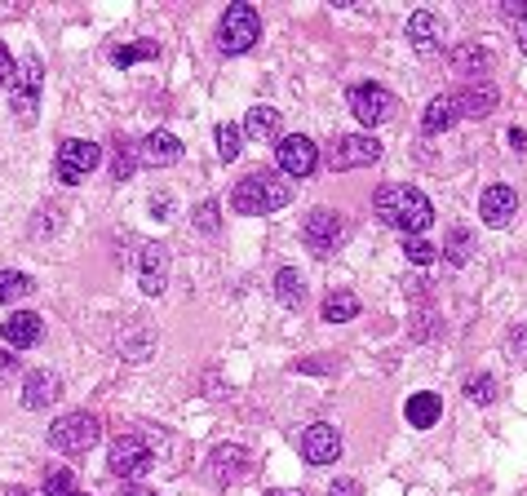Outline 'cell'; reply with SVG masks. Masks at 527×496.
Returning a JSON list of instances; mask_svg holds the SVG:
<instances>
[{
	"instance_id": "6da1fadb",
	"label": "cell",
	"mask_w": 527,
	"mask_h": 496,
	"mask_svg": "<svg viewBox=\"0 0 527 496\" xmlns=\"http://www.w3.org/2000/svg\"><path fill=\"white\" fill-rule=\"evenodd\" d=\"M372 213H377L386 226L403 231V235H421L434 222V204L426 200V191H417V186H408V182L377 186V195H372Z\"/></svg>"
},
{
	"instance_id": "7a4b0ae2",
	"label": "cell",
	"mask_w": 527,
	"mask_h": 496,
	"mask_svg": "<svg viewBox=\"0 0 527 496\" xmlns=\"http://www.w3.org/2000/svg\"><path fill=\"white\" fill-rule=\"evenodd\" d=\"M293 204V186L275 173H248V178L231 191V209L244 217H262V213H279Z\"/></svg>"
},
{
	"instance_id": "3957f363",
	"label": "cell",
	"mask_w": 527,
	"mask_h": 496,
	"mask_svg": "<svg viewBox=\"0 0 527 496\" xmlns=\"http://www.w3.org/2000/svg\"><path fill=\"white\" fill-rule=\"evenodd\" d=\"M102 439V421L89 417V412H67L49 426V448L62 452V457H85L93 443Z\"/></svg>"
},
{
	"instance_id": "277c9868",
	"label": "cell",
	"mask_w": 527,
	"mask_h": 496,
	"mask_svg": "<svg viewBox=\"0 0 527 496\" xmlns=\"http://www.w3.org/2000/svg\"><path fill=\"white\" fill-rule=\"evenodd\" d=\"M151 465H155L151 443L142 439V434H133V430H129V434H120V439L111 443V452H107V470L116 474V479H124V483L147 479Z\"/></svg>"
},
{
	"instance_id": "5b68a950",
	"label": "cell",
	"mask_w": 527,
	"mask_h": 496,
	"mask_svg": "<svg viewBox=\"0 0 527 496\" xmlns=\"http://www.w3.org/2000/svg\"><path fill=\"white\" fill-rule=\"evenodd\" d=\"M262 36V18H257L253 5H231L217 23V49L222 54H248Z\"/></svg>"
},
{
	"instance_id": "8992f818",
	"label": "cell",
	"mask_w": 527,
	"mask_h": 496,
	"mask_svg": "<svg viewBox=\"0 0 527 496\" xmlns=\"http://www.w3.org/2000/svg\"><path fill=\"white\" fill-rule=\"evenodd\" d=\"M302 240H306L310 253L328 257V253H337V248L350 240V222L337 209H310L306 222H302Z\"/></svg>"
},
{
	"instance_id": "52a82bcc",
	"label": "cell",
	"mask_w": 527,
	"mask_h": 496,
	"mask_svg": "<svg viewBox=\"0 0 527 496\" xmlns=\"http://www.w3.org/2000/svg\"><path fill=\"white\" fill-rule=\"evenodd\" d=\"M346 107L355 111V120L359 124H368V129H377V124H386V120H395V111H399V98L390 93L386 85H350L346 93Z\"/></svg>"
},
{
	"instance_id": "ba28073f",
	"label": "cell",
	"mask_w": 527,
	"mask_h": 496,
	"mask_svg": "<svg viewBox=\"0 0 527 496\" xmlns=\"http://www.w3.org/2000/svg\"><path fill=\"white\" fill-rule=\"evenodd\" d=\"M40 89H45V67H40L36 54H23V67L14 71V107L18 124H36V107H40Z\"/></svg>"
},
{
	"instance_id": "9c48e42d",
	"label": "cell",
	"mask_w": 527,
	"mask_h": 496,
	"mask_svg": "<svg viewBox=\"0 0 527 496\" xmlns=\"http://www.w3.org/2000/svg\"><path fill=\"white\" fill-rule=\"evenodd\" d=\"M381 160V142L372 133H341V138L328 147L324 164L333 173H346V169H364V164H377Z\"/></svg>"
},
{
	"instance_id": "30bf717a",
	"label": "cell",
	"mask_w": 527,
	"mask_h": 496,
	"mask_svg": "<svg viewBox=\"0 0 527 496\" xmlns=\"http://www.w3.org/2000/svg\"><path fill=\"white\" fill-rule=\"evenodd\" d=\"M102 164V147L98 142H85V138H67L58 147V160H54V173H58V182H67V186H76V182H85L93 169Z\"/></svg>"
},
{
	"instance_id": "8fae6325",
	"label": "cell",
	"mask_w": 527,
	"mask_h": 496,
	"mask_svg": "<svg viewBox=\"0 0 527 496\" xmlns=\"http://www.w3.org/2000/svg\"><path fill=\"white\" fill-rule=\"evenodd\" d=\"M275 155H279V169L288 178H310L319 169V142H310L306 133H293V138H279L275 142Z\"/></svg>"
},
{
	"instance_id": "7c38bea8",
	"label": "cell",
	"mask_w": 527,
	"mask_h": 496,
	"mask_svg": "<svg viewBox=\"0 0 527 496\" xmlns=\"http://www.w3.org/2000/svg\"><path fill=\"white\" fill-rule=\"evenodd\" d=\"M244 470H248V448H240V443H222L204 461V474H209V483H217V488H231L235 479H244Z\"/></svg>"
},
{
	"instance_id": "4fadbf2b",
	"label": "cell",
	"mask_w": 527,
	"mask_h": 496,
	"mask_svg": "<svg viewBox=\"0 0 527 496\" xmlns=\"http://www.w3.org/2000/svg\"><path fill=\"white\" fill-rule=\"evenodd\" d=\"M302 457L310 465H333L341 461V434L337 426H328V421H315V426L302 430Z\"/></svg>"
},
{
	"instance_id": "5bb4252c",
	"label": "cell",
	"mask_w": 527,
	"mask_h": 496,
	"mask_svg": "<svg viewBox=\"0 0 527 496\" xmlns=\"http://www.w3.org/2000/svg\"><path fill=\"white\" fill-rule=\"evenodd\" d=\"M514 213H519V195H514V186H505V182H496L488 186V191L479 195V217H483V226H510L514 222Z\"/></svg>"
},
{
	"instance_id": "9a60e30c",
	"label": "cell",
	"mask_w": 527,
	"mask_h": 496,
	"mask_svg": "<svg viewBox=\"0 0 527 496\" xmlns=\"http://www.w3.org/2000/svg\"><path fill=\"white\" fill-rule=\"evenodd\" d=\"M164 279H169V253L164 244H142L138 253V284L147 297H160L164 293Z\"/></svg>"
},
{
	"instance_id": "2e32d148",
	"label": "cell",
	"mask_w": 527,
	"mask_h": 496,
	"mask_svg": "<svg viewBox=\"0 0 527 496\" xmlns=\"http://www.w3.org/2000/svg\"><path fill=\"white\" fill-rule=\"evenodd\" d=\"M452 98H457V116L483 120V116H492L496 111V98H501V93H496L492 80H470V85L457 89Z\"/></svg>"
},
{
	"instance_id": "e0dca14e",
	"label": "cell",
	"mask_w": 527,
	"mask_h": 496,
	"mask_svg": "<svg viewBox=\"0 0 527 496\" xmlns=\"http://www.w3.org/2000/svg\"><path fill=\"white\" fill-rule=\"evenodd\" d=\"M0 337L18 350H31V346H40V337H45V319H40L36 310H14V315L0 324Z\"/></svg>"
},
{
	"instance_id": "ac0fdd59",
	"label": "cell",
	"mask_w": 527,
	"mask_h": 496,
	"mask_svg": "<svg viewBox=\"0 0 527 496\" xmlns=\"http://www.w3.org/2000/svg\"><path fill=\"white\" fill-rule=\"evenodd\" d=\"M138 151H142V164H151V169H173V164L182 160V142L173 138L169 129L147 133V138L138 142Z\"/></svg>"
},
{
	"instance_id": "d6986e66",
	"label": "cell",
	"mask_w": 527,
	"mask_h": 496,
	"mask_svg": "<svg viewBox=\"0 0 527 496\" xmlns=\"http://www.w3.org/2000/svg\"><path fill=\"white\" fill-rule=\"evenodd\" d=\"M58 395H62V381H58L49 368L27 372V381H23V408L45 412V408H54V399H58Z\"/></svg>"
},
{
	"instance_id": "ffe728a7",
	"label": "cell",
	"mask_w": 527,
	"mask_h": 496,
	"mask_svg": "<svg viewBox=\"0 0 527 496\" xmlns=\"http://www.w3.org/2000/svg\"><path fill=\"white\" fill-rule=\"evenodd\" d=\"M439 36H448V27H443L439 14H430V9H417V14L408 18V40L417 54H434L439 49Z\"/></svg>"
},
{
	"instance_id": "44dd1931",
	"label": "cell",
	"mask_w": 527,
	"mask_h": 496,
	"mask_svg": "<svg viewBox=\"0 0 527 496\" xmlns=\"http://www.w3.org/2000/svg\"><path fill=\"white\" fill-rule=\"evenodd\" d=\"M403 417H408L412 430H430L443 417V399L434 390H417V395H408V403H403Z\"/></svg>"
},
{
	"instance_id": "7402d4cb",
	"label": "cell",
	"mask_w": 527,
	"mask_h": 496,
	"mask_svg": "<svg viewBox=\"0 0 527 496\" xmlns=\"http://www.w3.org/2000/svg\"><path fill=\"white\" fill-rule=\"evenodd\" d=\"M244 133L253 142H279V133H284V116H279L275 107H248Z\"/></svg>"
},
{
	"instance_id": "603a6c76",
	"label": "cell",
	"mask_w": 527,
	"mask_h": 496,
	"mask_svg": "<svg viewBox=\"0 0 527 496\" xmlns=\"http://www.w3.org/2000/svg\"><path fill=\"white\" fill-rule=\"evenodd\" d=\"M452 67L465 71L470 80H488V71H492V54L483 45H474V40H465V45L452 49Z\"/></svg>"
},
{
	"instance_id": "cb8c5ba5",
	"label": "cell",
	"mask_w": 527,
	"mask_h": 496,
	"mask_svg": "<svg viewBox=\"0 0 527 496\" xmlns=\"http://www.w3.org/2000/svg\"><path fill=\"white\" fill-rule=\"evenodd\" d=\"M457 120H461L457 116V98H452V93H439V98H430L426 116H421V129L426 133H448Z\"/></svg>"
},
{
	"instance_id": "d4e9b609",
	"label": "cell",
	"mask_w": 527,
	"mask_h": 496,
	"mask_svg": "<svg viewBox=\"0 0 527 496\" xmlns=\"http://www.w3.org/2000/svg\"><path fill=\"white\" fill-rule=\"evenodd\" d=\"M324 324H346V319H355L359 315V297L350 293V288H333V293L324 297Z\"/></svg>"
},
{
	"instance_id": "484cf974",
	"label": "cell",
	"mask_w": 527,
	"mask_h": 496,
	"mask_svg": "<svg viewBox=\"0 0 527 496\" xmlns=\"http://www.w3.org/2000/svg\"><path fill=\"white\" fill-rule=\"evenodd\" d=\"M275 297L284 302L288 310H302V302H306V279L293 271V266H284V271L275 275Z\"/></svg>"
},
{
	"instance_id": "4316f807",
	"label": "cell",
	"mask_w": 527,
	"mask_h": 496,
	"mask_svg": "<svg viewBox=\"0 0 527 496\" xmlns=\"http://www.w3.org/2000/svg\"><path fill=\"white\" fill-rule=\"evenodd\" d=\"M36 293V279L23 275V271H0V302L5 306H14V302H23V297Z\"/></svg>"
},
{
	"instance_id": "83f0119b",
	"label": "cell",
	"mask_w": 527,
	"mask_h": 496,
	"mask_svg": "<svg viewBox=\"0 0 527 496\" xmlns=\"http://www.w3.org/2000/svg\"><path fill=\"white\" fill-rule=\"evenodd\" d=\"M470 248H474L470 226H452L448 240H443V257H448L452 266H465V262H470Z\"/></svg>"
},
{
	"instance_id": "f1b7e54d",
	"label": "cell",
	"mask_w": 527,
	"mask_h": 496,
	"mask_svg": "<svg viewBox=\"0 0 527 496\" xmlns=\"http://www.w3.org/2000/svg\"><path fill=\"white\" fill-rule=\"evenodd\" d=\"M142 58H160V45H155V40H133V45L111 49V62H116V67H133V62H142Z\"/></svg>"
},
{
	"instance_id": "f546056e",
	"label": "cell",
	"mask_w": 527,
	"mask_h": 496,
	"mask_svg": "<svg viewBox=\"0 0 527 496\" xmlns=\"http://www.w3.org/2000/svg\"><path fill=\"white\" fill-rule=\"evenodd\" d=\"M40 488H45V496H80L76 492V474H71L67 465H49Z\"/></svg>"
},
{
	"instance_id": "4dcf8cb0",
	"label": "cell",
	"mask_w": 527,
	"mask_h": 496,
	"mask_svg": "<svg viewBox=\"0 0 527 496\" xmlns=\"http://www.w3.org/2000/svg\"><path fill=\"white\" fill-rule=\"evenodd\" d=\"M403 257L417 266H434L439 262V244H430L426 235H403Z\"/></svg>"
},
{
	"instance_id": "1f68e13d",
	"label": "cell",
	"mask_w": 527,
	"mask_h": 496,
	"mask_svg": "<svg viewBox=\"0 0 527 496\" xmlns=\"http://www.w3.org/2000/svg\"><path fill=\"white\" fill-rule=\"evenodd\" d=\"M138 160H142V151L133 147L129 138H116V160H111V173H116V182L133 178V169H138Z\"/></svg>"
},
{
	"instance_id": "d6a6232c",
	"label": "cell",
	"mask_w": 527,
	"mask_h": 496,
	"mask_svg": "<svg viewBox=\"0 0 527 496\" xmlns=\"http://www.w3.org/2000/svg\"><path fill=\"white\" fill-rule=\"evenodd\" d=\"M240 147H244V129H240V124H217V155H222L226 164L240 155Z\"/></svg>"
},
{
	"instance_id": "836d02e7",
	"label": "cell",
	"mask_w": 527,
	"mask_h": 496,
	"mask_svg": "<svg viewBox=\"0 0 527 496\" xmlns=\"http://www.w3.org/2000/svg\"><path fill=\"white\" fill-rule=\"evenodd\" d=\"M465 395H470L474 403H492L496 399V381L488 377V372H483V377H470L465 381Z\"/></svg>"
},
{
	"instance_id": "e575fe53",
	"label": "cell",
	"mask_w": 527,
	"mask_h": 496,
	"mask_svg": "<svg viewBox=\"0 0 527 496\" xmlns=\"http://www.w3.org/2000/svg\"><path fill=\"white\" fill-rule=\"evenodd\" d=\"M195 226H200V231H217V200H204L200 204V213H195Z\"/></svg>"
},
{
	"instance_id": "d590c367",
	"label": "cell",
	"mask_w": 527,
	"mask_h": 496,
	"mask_svg": "<svg viewBox=\"0 0 527 496\" xmlns=\"http://www.w3.org/2000/svg\"><path fill=\"white\" fill-rule=\"evenodd\" d=\"M501 14L505 18H510V23H527V0H505V5H501Z\"/></svg>"
},
{
	"instance_id": "8d00e7d4",
	"label": "cell",
	"mask_w": 527,
	"mask_h": 496,
	"mask_svg": "<svg viewBox=\"0 0 527 496\" xmlns=\"http://www.w3.org/2000/svg\"><path fill=\"white\" fill-rule=\"evenodd\" d=\"M14 71H18V62H14V54H9L5 45H0V85H9V80H14Z\"/></svg>"
},
{
	"instance_id": "74e56055",
	"label": "cell",
	"mask_w": 527,
	"mask_h": 496,
	"mask_svg": "<svg viewBox=\"0 0 527 496\" xmlns=\"http://www.w3.org/2000/svg\"><path fill=\"white\" fill-rule=\"evenodd\" d=\"M328 496H359V483L355 479H337L333 488H328Z\"/></svg>"
},
{
	"instance_id": "f35d334b",
	"label": "cell",
	"mask_w": 527,
	"mask_h": 496,
	"mask_svg": "<svg viewBox=\"0 0 527 496\" xmlns=\"http://www.w3.org/2000/svg\"><path fill=\"white\" fill-rule=\"evenodd\" d=\"M510 147L519 151V155L527 151V133H523V129H510Z\"/></svg>"
},
{
	"instance_id": "ab89813d",
	"label": "cell",
	"mask_w": 527,
	"mask_h": 496,
	"mask_svg": "<svg viewBox=\"0 0 527 496\" xmlns=\"http://www.w3.org/2000/svg\"><path fill=\"white\" fill-rule=\"evenodd\" d=\"M169 195H155V200H151V209H155V217H169V213H164V209H169Z\"/></svg>"
},
{
	"instance_id": "60d3db41",
	"label": "cell",
	"mask_w": 527,
	"mask_h": 496,
	"mask_svg": "<svg viewBox=\"0 0 527 496\" xmlns=\"http://www.w3.org/2000/svg\"><path fill=\"white\" fill-rule=\"evenodd\" d=\"M120 496H160V492H151V488H138V483H124V492Z\"/></svg>"
},
{
	"instance_id": "b9f144b4",
	"label": "cell",
	"mask_w": 527,
	"mask_h": 496,
	"mask_svg": "<svg viewBox=\"0 0 527 496\" xmlns=\"http://www.w3.org/2000/svg\"><path fill=\"white\" fill-rule=\"evenodd\" d=\"M519 49H523V54H527V23L519 27Z\"/></svg>"
},
{
	"instance_id": "7bdbcfd3",
	"label": "cell",
	"mask_w": 527,
	"mask_h": 496,
	"mask_svg": "<svg viewBox=\"0 0 527 496\" xmlns=\"http://www.w3.org/2000/svg\"><path fill=\"white\" fill-rule=\"evenodd\" d=\"M266 496H302V492H288V488H275V492H266Z\"/></svg>"
},
{
	"instance_id": "ee69618b",
	"label": "cell",
	"mask_w": 527,
	"mask_h": 496,
	"mask_svg": "<svg viewBox=\"0 0 527 496\" xmlns=\"http://www.w3.org/2000/svg\"><path fill=\"white\" fill-rule=\"evenodd\" d=\"M9 364H14V355H5V350H0V368H9Z\"/></svg>"
},
{
	"instance_id": "f6af8a7d",
	"label": "cell",
	"mask_w": 527,
	"mask_h": 496,
	"mask_svg": "<svg viewBox=\"0 0 527 496\" xmlns=\"http://www.w3.org/2000/svg\"><path fill=\"white\" fill-rule=\"evenodd\" d=\"M5 496H31V492H27V488H9Z\"/></svg>"
},
{
	"instance_id": "bcb514c9",
	"label": "cell",
	"mask_w": 527,
	"mask_h": 496,
	"mask_svg": "<svg viewBox=\"0 0 527 496\" xmlns=\"http://www.w3.org/2000/svg\"><path fill=\"white\" fill-rule=\"evenodd\" d=\"M80 496H85V492H80Z\"/></svg>"
}]
</instances>
